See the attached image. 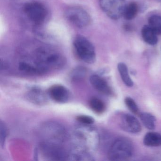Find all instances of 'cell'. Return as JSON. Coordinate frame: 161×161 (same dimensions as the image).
<instances>
[{"mask_svg": "<svg viewBox=\"0 0 161 161\" xmlns=\"http://www.w3.org/2000/svg\"><path fill=\"white\" fill-rule=\"evenodd\" d=\"M7 136V129L5 123L1 120L0 122V145L3 147Z\"/></svg>", "mask_w": 161, "mask_h": 161, "instance_id": "603a6c76", "label": "cell"}, {"mask_svg": "<svg viewBox=\"0 0 161 161\" xmlns=\"http://www.w3.org/2000/svg\"><path fill=\"white\" fill-rule=\"evenodd\" d=\"M142 38L146 43L152 46L156 45L158 42L157 35L149 25L143 26L141 30Z\"/></svg>", "mask_w": 161, "mask_h": 161, "instance_id": "5bb4252c", "label": "cell"}, {"mask_svg": "<svg viewBox=\"0 0 161 161\" xmlns=\"http://www.w3.org/2000/svg\"><path fill=\"white\" fill-rule=\"evenodd\" d=\"M138 7L137 3L134 2H131L126 5L124 10L123 17L126 20H132L136 16L138 12Z\"/></svg>", "mask_w": 161, "mask_h": 161, "instance_id": "e0dca14e", "label": "cell"}, {"mask_svg": "<svg viewBox=\"0 0 161 161\" xmlns=\"http://www.w3.org/2000/svg\"><path fill=\"white\" fill-rule=\"evenodd\" d=\"M143 143L147 147H156L161 146V135L155 132L147 133L144 136Z\"/></svg>", "mask_w": 161, "mask_h": 161, "instance_id": "9a60e30c", "label": "cell"}, {"mask_svg": "<svg viewBox=\"0 0 161 161\" xmlns=\"http://www.w3.org/2000/svg\"><path fill=\"white\" fill-rule=\"evenodd\" d=\"M77 120L83 125H91L95 122L94 118L87 115H79L77 117Z\"/></svg>", "mask_w": 161, "mask_h": 161, "instance_id": "cb8c5ba5", "label": "cell"}, {"mask_svg": "<svg viewBox=\"0 0 161 161\" xmlns=\"http://www.w3.org/2000/svg\"><path fill=\"white\" fill-rule=\"evenodd\" d=\"M86 69L83 67H78L73 69L70 74V78L73 81H79L85 78Z\"/></svg>", "mask_w": 161, "mask_h": 161, "instance_id": "44dd1931", "label": "cell"}, {"mask_svg": "<svg viewBox=\"0 0 161 161\" xmlns=\"http://www.w3.org/2000/svg\"><path fill=\"white\" fill-rule=\"evenodd\" d=\"M65 15L70 23L78 28L87 27L91 22V18L88 13L84 9L78 6L68 8Z\"/></svg>", "mask_w": 161, "mask_h": 161, "instance_id": "ba28073f", "label": "cell"}, {"mask_svg": "<svg viewBox=\"0 0 161 161\" xmlns=\"http://www.w3.org/2000/svg\"><path fill=\"white\" fill-rule=\"evenodd\" d=\"M117 68L122 80L125 85L129 87L132 86L133 82L129 75L127 65L124 63H120L118 64Z\"/></svg>", "mask_w": 161, "mask_h": 161, "instance_id": "2e32d148", "label": "cell"}, {"mask_svg": "<svg viewBox=\"0 0 161 161\" xmlns=\"http://www.w3.org/2000/svg\"><path fill=\"white\" fill-rule=\"evenodd\" d=\"M40 142L62 145L67 139L65 128L60 123L48 121L43 123L38 131Z\"/></svg>", "mask_w": 161, "mask_h": 161, "instance_id": "3957f363", "label": "cell"}, {"mask_svg": "<svg viewBox=\"0 0 161 161\" xmlns=\"http://www.w3.org/2000/svg\"><path fill=\"white\" fill-rule=\"evenodd\" d=\"M89 104L91 109L96 114H102L105 111V104L98 98H92L89 100Z\"/></svg>", "mask_w": 161, "mask_h": 161, "instance_id": "d6986e66", "label": "cell"}, {"mask_svg": "<svg viewBox=\"0 0 161 161\" xmlns=\"http://www.w3.org/2000/svg\"><path fill=\"white\" fill-rule=\"evenodd\" d=\"M148 25L157 35H161V17L152 15L148 19Z\"/></svg>", "mask_w": 161, "mask_h": 161, "instance_id": "ffe728a7", "label": "cell"}, {"mask_svg": "<svg viewBox=\"0 0 161 161\" xmlns=\"http://www.w3.org/2000/svg\"><path fill=\"white\" fill-rule=\"evenodd\" d=\"M23 61L31 66L35 75H42L52 70L61 69L66 63V60L63 54L47 47L36 49L31 61Z\"/></svg>", "mask_w": 161, "mask_h": 161, "instance_id": "6da1fadb", "label": "cell"}, {"mask_svg": "<svg viewBox=\"0 0 161 161\" xmlns=\"http://www.w3.org/2000/svg\"><path fill=\"white\" fill-rule=\"evenodd\" d=\"M101 8L112 19L117 20L122 16L126 4L125 0H99Z\"/></svg>", "mask_w": 161, "mask_h": 161, "instance_id": "9c48e42d", "label": "cell"}, {"mask_svg": "<svg viewBox=\"0 0 161 161\" xmlns=\"http://www.w3.org/2000/svg\"><path fill=\"white\" fill-rule=\"evenodd\" d=\"M48 94L52 99L59 103L67 102L70 96L67 88L61 85L52 86L49 89Z\"/></svg>", "mask_w": 161, "mask_h": 161, "instance_id": "8fae6325", "label": "cell"}, {"mask_svg": "<svg viewBox=\"0 0 161 161\" xmlns=\"http://www.w3.org/2000/svg\"><path fill=\"white\" fill-rule=\"evenodd\" d=\"M40 151L46 159L49 161H64L69 158V153L64 146L40 142Z\"/></svg>", "mask_w": 161, "mask_h": 161, "instance_id": "8992f818", "label": "cell"}, {"mask_svg": "<svg viewBox=\"0 0 161 161\" xmlns=\"http://www.w3.org/2000/svg\"><path fill=\"white\" fill-rule=\"evenodd\" d=\"M120 126L123 130L131 133H137L141 130V124L138 119L130 114L121 116Z\"/></svg>", "mask_w": 161, "mask_h": 161, "instance_id": "30bf717a", "label": "cell"}, {"mask_svg": "<svg viewBox=\"0 0 161 161\" xmlns=\"http://www.w3.org/2000/svg\"><path fill=\"white\" fill-rule=\"evenodd\" d=\"M132 152V146L129 141L124 139H118L111 146L108 156L112 161H123L130 158Z\"/></svg>", "mask_w": 161, "mask_h": 161, "instance_id": "5b68a950", "label": "cell"}, {"mask_svg": "<svg viewBox=\"0 0 161 161\" xmlns=\"http://www.w3.org/2000/svg\"><path fill=\"white\" fill-rule=\"evenodd\" d=\"M124 101L126 106L132 113L135 114H139L138 106L132 98L130 97H127L125 99Z\"/></svg>", "mask_w": 161, "mask_h": 161, "instance_id": "7402d4cb", "label": "cell"}, {"mask_svg": "<svg viewBox=\"0 0 161 161\" xmlns=\"http://www.w3.org/2000/svg\"><path fill=\"white\" fill-rule=\"evenodd\" d=\"M89 80L92 86L98 92L106 95L112 94V89L108 83L99 75L96 74L91 75Z\"/></svg>", "mask_w": 161, "mask_h": 161, "instance_id": "4fadbf2b", "label": "cell"}, {"mask_svg": "<svg viewBox=\"0 0 161 161\" xmlns=\"http://www.w3.org/2000/svg\"><path fill=\"white\" fill-rule=\"evenodd\" d=\"M124 28H125V30L127 31H130L132 30V28L129 25H125L124 26Z\"/></svg>", "mask_w": 161, "mask_h": 161, "instance_id": "d4e9b609", "label": "cell"}, {"mask_svg": "<svg viewBox=\"0 0 161 161\" xmlns=\"http://www.w3.org/2000/svg\"><path fill=\"white\" fill-rule=\"evenodd\" d=\"M99 140L98 134L94 129L82 124L74 131V144L72 148L91 153L90 151L97 147Z\"/></svg>", "mask_w": 161, "mask_h": 161, "instance_id": "7a4b0ae2", "label": "cell"}, {"mask_svg": "<svg viewBox=\"0 0 161 161\" xmlns=\"http://www.w3.org/2000/svg\"><path fill=\"white\" fill-rule=\"evenodd\" d=\"M23 10L28 19L36 25L44 23L47 16V8L40 3H28L24 5Z\"/></svg>", "mask_w": 161, "mask_h": 161, "instance_id": "52a82bcc", "label": "cell"}, {"mask_svg": "<svg viewBox=\"0 0 161 161\" xmlns=\"http://www.w3.org/2000/svg\"><path fill=\"white\" fill-rule=\"evenodd\" d=\"M73 47L77 56L82 61L92 64L96 60V53L93 44L82 36H76L73 41Z\"/></svg>", "mask_w": 161, "mask_h": 161, "instance_id": "277c9868", "label": "cell"}, {"mask_svg": "<svg viewBox=\"0 0 161 161\" xmlns=\"http://www.w3.org/2000/svg\"><path fill=\"white\" fill-rule=\"evenodd\" d=\"M27 98L31 102L37 105H43L47 102V96L41 88L33 87L27 93Z\"/></svg>", "mask_w": 161, "mask_h": 161, "instance_id": "7c38bea8", "label": "cell"}, {"mask_svg": "<svg viewBox=\"0 0 161 161\" xmlns=\"http://www.w3.org/2000/svg\"><path fill=\"white\" fill-rule=\"evenodd\" d=\"M140 119L146 128L149 130H154L156 119L154 116L148 113H143L140 115Z\"/></svg>", "mask_w": 161, "mask_h": 161, "instance_id": "ac0fdd59", "label": "cell"}]
</instances>
